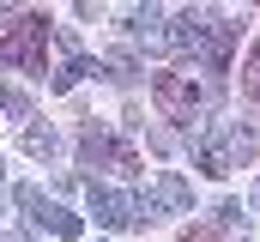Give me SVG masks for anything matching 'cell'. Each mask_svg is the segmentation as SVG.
Instances as JSON below:
<instances>
[{
	"label": "cell",
	"mask_w": 260,
	"mask_h": 242,
	"mask_svg": "<svg viewBox=\"0 0 260 242\" xmlns=\"http://www.w3.org/2000/svg\"><path fill=\"white\" fill-rule=\"evenodd\" d=\"M212 91H218V79H194L188 67H176V73H157V79H151V97H157V109H164L170 121H188V127L206 115Z\"/></svg>",
	"instance_id": "1"
},
{
	"label": "cell",
	"mask_w": 260,
	"mask_h": 242,
	"mask_svg": "<svg viewBox=\"0 0 260 242\" xmlns=\"http://www.w3.org/2000/svg\"><path fill=\"white\" fill-rule=\"evenodd\" d=\"M49 18H37V12H18L6 31H0V60L6 67H18V73H49Z\"/></svg>",
	"instance_id": "2"
},
{
	"label": "cell",
	"mask_w": 260,
	"mask_h": 242,
	"mask_svg": "<svg viewBox=\"0 0 260 242\" xmlns=\"http://www.w3.org/2000/svg\"><path fill=\"white\" fill-rule=\"evenodd\" d=\"M236 158H254V133H248V127H230V121H212V127L200 133V145H194L200 176H230Z\"/></svg>",
	"instance_id": "3"
},
{
	"label": "cell",
	"mask_w": 260,
	"mask_h": 242,
	"mask_svg": "<svg viewBox=\"0 0 260 242\" xmlns=\"http://www.w3.org/2000/svg\"><path fill=\"white\" fill-rule=\"evenodd\" d=\"M79 164H85V170H121V176H139V152H133L127 139L97 133V127L79 133Z\"/></svg>",
	"instance_id": "4"
},
{
	"label": "cell",
	"mask_w": 260,
	"mask_h": 242,
	"mask_svg": "<svg viewBox=\"0 0 260 242\" xmlns=\"http://www.w3.org/2000/svg\"><path fill=\"white\" fill-rule=\"evenodd\" d=\"M212 24H218V12L188 6L182 18H170V31H164V49H170V55H206V37H212Z\"/></svg>",
	"instance_id": "5"
},
{
	"label": "cell",
	"mask_w": 260,
	"mask_h": 242,
	"mask_svg": "<svg viewBox=\"0 0 260 242\" xmlns=\"http://www.w3.org/2000/svg\"><path fill=\"white\" fill-rule=\"evenodd\" d=\"M91 218L109 224V230H145L133 194H121V188H97V182H91Z\"/></svg>",
	"instance_id": "6"
},
{
	"label": "cell",
	"mask_w": 260,
	"mask_h": 242,
	"mask_svg": "<svg viewBox=\"0 0 260 242\" xmlns=\"http://www.w3.org/2000/svg\"><path fill=\"white\" fill-rule=\"evenodd\" d=\"M18 206L30 212V224H37V230H55V236H79V218H73L67 206H55V200H43V188H18Z\"/></svg>",
	"instance_id": "7"
},
{
	"label": "cell",
	"mask_w": 260,
	"mask_h": 242,
	"mask_svg": "<svg viewBox=\"0 0 260 242\" xmlns=\"http://www.w3.org/2000/svg\"><path fill=\"white\" fill-rule=\"evenodd\" d=\"M55 37H61L67 60H61V67H55V73H49V91H73V85H79V79L91 73V55L79 49V37H73V31H55Z\"/></svg>",
	"instance_id": "8"
},
{
	"label": "cell",
	"mask_w": 260,
	"mask_h": 242,
	"mask_svg": "<svg viewBox=\"0 0 260 242\" xmlns=\"http://www.w3.org/2000/svg\"><path fill=\"white\" fill-rule=\"evenodd\" d=\"M145 200L157 206V212H188L194 206V188H188V176H176V170H164V176L145 188Z\"/></svg>",
	"instance_id": "9"
},
{
	"label": "cell",
	"mask_w": 260,
	"mask_h": 242,
	"mask_svg": "<svg viewBox=\"0 0 260 242\" xmlns=\"http://www.w3.org/2000/svg\"><path fill=\"white\" fill-rule=\"evenodd\" d=\"M230 49H236V24H224V18H218V24H212V37H206V55H200L212 79H218V73L230 67Z\"/></svg>",
	"instance_id": "10"
},
{
	"label": "cell",
	"mask_w": 260,
	"mask_h": 242,
	"mask_svg": "<svg viewBox=\"0 0 260 242\" xmlns=\"http://www.w3.org/2000/svg\"><path fill=\"white\" fill-rule=\"evenodd\" d=\"M55 145H61V139H55V127H43V121H30V127H24V152H30V158H55Z\"/></svg>",
	"instance_id": "11"
},
{
	"label": "cell",
	"mask_w": 260,
	"mask_h": 242,
	"mask_svg": "<svg viewBox=\"0 0 260 242\" xmlns=\"http://www.w3.org/2000/svg\"><path fill=\"white\" fill-rule=\"evenodd\" d=\"M127 37H164L157 6H133V12H127Z\"/></svg>",
	"instance_id": "12"
},
{
	"label": "cell",
	"mask_w": 260,
	"mask_h": 242,
	"mask_svg": "<svg viewBox=\"0 0 260 242\" xmlns=\"http://www.w3.org/2000/svg\"><path fill=\"white\" fill-rule=\"evenodd\" d=\"M103 67H109V79H121V85H133V79H139V60H133V49H109V60H103Z\"/></svg>",
	"instance_id": "13"
},
{
	"label": "cell",
	"mask_w": 260,
	"mask_h": 242,
	"mask_svg": "<svg viewBox=\"0 0 260 242\" xmlns=\"http://www.w3.org/2000/svg\"><path fill=\"white\" fill-rule=\"evenodd\" d=\"M242 97H248V103H260V43L248 49V60H242Z\"/></svg>",
	"instance_id": "14"
},
{
	"label": "cell",
	"mask_w": 260,
	"mask_h": 242,
	"mask_svg": "<svg viewBox=\"0 0 260 242\" xmlns=\"http://www.w3.org/2000/svg\"><path fill=\"white\" fill-rule=\"evenodd\" d=\"M0 115H24V97H18V91H6V85H0Z\"/></svg>",
	"instance_id": "15"
},
{
	"label": "cell",
	"mask_w": 260,
	"mask_h": 242,
	"mask_svg": "<svg viewBox=\"0 0 260 242\" xmlns=\"http://www.w3.org/2000/svg\"><path fill=\"white\" fill-rule=\"evenodd\" d=\"M182 242H218V230H212V224H194V230H188Z\"/></svg>",
	"instance_id": "16"
},
{
	"label": "cell",
	"mask_w": 260,
	"mask_h": 242,
	"mask_svg": "<svg viewBox=\"0 0 260 242\" xmlns=\"http://www.w3.org/2000/svg\"><path fill=\"white\" fill-rule=\"evenodd\" d=\"M248 206H254V212H260V182H254V194H248Z\"/></svg>",
	"instance_id": "17"
},
{
	"label": "cell",
	"mask_w": 260,
	"mask_h": 242,
	"mask_svg": "<svg viewBox=\"0 0 260 242\" xmlns=\"http://www.w3.org/2000/svg\"><path fill=\"white\" fill-rule=\"evenodd\" d=\"M248 6H260V0H248Z\"/></svg>",
	"instance_id": "18"
}]
</instances>
